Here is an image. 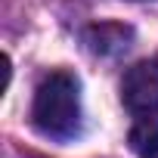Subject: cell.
<instances>
[{
    "label": "cell",
    "mask_w": 158,
    "mask_h": 158,
    "mask_svg": "<svg viewBox=\"0 0 158 158\" xmlns=\"http://www.w3.org/2000/svg\"><path fill=\"white\" fill-rule=\"evenodd\" d=\"M31 121L50 139H74L81 133V84L74 74L53 71L44 77L34 93Z\"/></svg>",
    "instance_id": "6da1fadb"
},
{
    "label": "cell",
    "mask_w": 158,
    "mask_h": 158,
    "mask_svg": "<svg viewBox=\"0 0 158 158\" xmlns=\"http://www.w3.org/2000/svg\"><path fill=\"white\" fill-rule=\"evenodd\" d=\"M121 99H124V109L136 118L158 115V56L127 68L121 81Z\"/></svg>",
    "instance_id": "7a4b0ae2"
},
{
    "label": "cell",
    "mask_w": 158,
    "mask_h": 158,
    "mask_svg": "<svg viewBox=\"0 0 158 158\" xmlns=\"http://www.w3.org/2000/svg\"><path fill=\"white\" fill-rule=\"evenodd\" d=\"M87 40H90V50L93 53H121V50H127L130 44V28H124V25H96V28H90V34H87Z\"/></svg>",
    "instance_id": "3957f363"
},
{
    "label": "cell",
    "mask_w": 158,
    "mask_h": 158,
    "mask_svg": "<svg viewBox=\"0 0 158 158\" xmlns=\"http://www.w3.org/2000/svg\"><path fill=\"white\" fill-rule=\"evenodd\" d=\"M130 149L139 158H158V115L143 118L130 130Z\"/></svg>",
    "instance_id": "277c9868"
}]
</instances>
